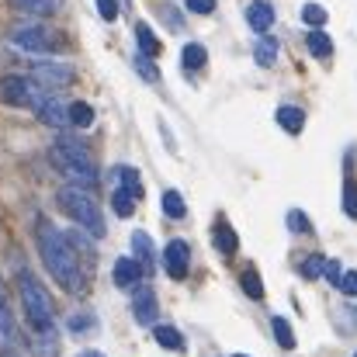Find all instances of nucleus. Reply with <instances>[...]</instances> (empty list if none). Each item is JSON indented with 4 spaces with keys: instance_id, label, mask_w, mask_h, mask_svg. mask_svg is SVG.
<instances>
[{
    "instance_id": "nucleus-1",
    "label": "nucleus",
    "mask_w": 357,
    "mask_h": 357,
    "mask_svg": "<svg viewBox=\"0 0 357 357\" xmlns=\"http://www.w3.org/2000/svg\"><path fill=\"white\" fill-rule=\"evenodd\" d=\"M38 253H42V264L45 271L66 288V291H84V267L77 260V246L70 243L66 233H59L49 219H38Z\"/></svg>"
},
{
    "instance_id": "nucleus-2",
    "label": "nucleus",
    "mask_w": 357,
    "mask_h": 357,
    "mask_svg": "<svg viewBox=\"0 0 357 357\" xmlns=\"http://www.w3.org/2000/svg\"><path fill=\"white\" fill-rule=\"evenodd\" d=\"M49 160H52V167H56L66 181H73V184H80V188H94V184H98V167H94V160H91V153H87V146H84L80 139L59 135V139L52 142V149H49Z\"/></svg>"
},
{
    "instance_id": "nucleus-3",
    "label": "nucleus",
    "mask_w": 357,
    "mask_h": 357,
    "mask_svg": "<svg viewBox=\"0 0 357 357\" xmlns=\"http://www.w3.org/2000/svg\"><path fill=\"white\" fill-rule=\"evenodd\" d=\"M17 295H21V305L28 312V323H31L35 337H56V309H52V298L42 288V281L35 274L21 271L17 274Z\"/></svg>"
},
{
    "instance_id": "nucleus-4",
    "label": "nucleus",
    "mask_w": 357,
    "mask_h": 357,
    "mask_svg": "<svg viewBox=\"0 0 357 357\" xmlns=\"http://www.w3.org/2000/svg\"><path fill=\"white\" fill-rule=\"evenodd\" d=\"M59 205H63V212L70 215V219H77L87 233L94 239H101L108 233V226H105V215H101V208H98V202L91 198V191L87 188H80V184H70L66 191H59Z\"/></svg>"
},
{
    "instance_id": "nucleus-5",
    "label": "nucleus",
    "mask_w": 357,
    "mask_h": 357,
    "mask_svg": "<svg viewBox=\"0 0 357 357\" xmlns=\"http://www.w3.org/2000/svg\"><path fill=\"white\" fill-rule=\"evenodd\" d=\"M10 45L21 49V52H31V56H52V52L63 45V38H59V31H52L49 24L28 21V24H17V28L10 31Z\"/></svg>"
},
{
    "instance_id": "nucleus-6",
    "label": "nucleus",
    "mask_w": 357,
    "mask_h": 357,
    "mask_svg": "<svg viewBox=\"0 0 357 357\" xmlns=\"http://www.w3.org/2000/svg\"><path fill=\"white\" fill-rule=\"evenodd\" d=\"M0 98H3L7 105H14V108L38 112V108L49 101V91H45L35 77H17V73H10V77H3V84H0Z\"/></svg>"
},
{
    "instance_id": "nucleus-7",
    "label": "nucleus",
    "mask_w": 357,
    "mask_h": 357,
    "mask_svg": "<svg viewBox=\"0 0 357 357\" xmlns=\"http://www.w3.org/2000/svg\"><path fill=\"white\" fill-rule=\"evenodd\" d=\"M163 271L174 281H184L188 278V271H191V246L184 239H170L163 246Z\"/></svg>"
},
{
    "instance_id": "nucleus-8",
    "label": "nucleus",
    "mask_w": 357,
    "mask_h": 357,
    "mask_svg": "<svg viewBox=\"0 0 357 357\" xmlns=\"http://www.w3.org/2000/svg\"><path fill=\"white\" fill-rule=\"evenodd\" d=\"M132 316L139 326H156V316H160V302L153 295V288H139L135 298H132Z\"/></svg>"
},
{
    "instance_id": "nucleus-9",
    "label": "nucleus",
    "mask_w": 357,
    "mask_h": 357,
    "mask_svg": "<svg viewBox=\"0 0 357 357\" xmlns=\"http://www.w3.org/2000/svg\"><path fill=\"white\" fill-rule=\"evenodd\" d=\"M31 77H35L38 84L56 87V84H70V80L77 77V70H73V66H63V63H35V66H31Z\"/></svg>"
},
{
    "instance_id": "nucleus-10",
    "label": "nucleus",
    "mask_w": 357,
    "mask_h": 357,
    "mask_svg": "<svg viewBox=\"0 0 357 357\" xmlns=\"http://www.w3.org/2000/svg\"><path fill=\"white\" fill-rule=\"evenodd\" d=\"M142 274H146V271H142V264H139L135 257H119V260H115V271H112V281H115L119 288H132V284H139Z\"/></svg>"
},
{
    "instance_id": "nucleus-11",
    "label": "nucleus",
    "mask_w": 357,
    "mask_h": 357,
    "mask_svg": "<svg viewBox=\"0 0 357 357\" xmlns=\"http://www.w3.org/2000/svg\"><path fill=\"white\" fill-rule=\"evenodd\" d=\"M35 115L45 121V125H52V128H66V125H70V105H63L59 98L49 94V101H45Z\"/></svg>"
},
{
    "instance_id": "nucleus-12",
    "label": "nucleus",
    "mask_w": 357,
    "mask_h": 357,
    "mask_svg": "<svg viewBox=\"0 0 357 357\" xmlns=\"http://www.w3.org/2000/svg\"><path fill=\"white\" fill-rule=\"evenodd\" d=\"M17 344V330H14V316H10V305H7V288L0 281V347H14Z\"/></svg>"
},
{
    "instance_id": "nucleus-13",
    "label": "nucleus",
    "mask_w": 357,
    "mask_h": 357,
    "mask_svg": "<svg viewBox=\"0 0 357 357\" xmlns=\"http://www.w3.org/2000/svg\"><path fill=\"white\" fill-rule=\"evenodd\" d=\"M246 24L253 28V31H267L271 24H274V7L267 3V0H253L250 7H246Z\"/></svg>"
},
{
    "instance_id": "nucleus-14",
    "label": "nucleus",
    "mask_w": 357,
    "mask_h": 357,
    "mask_svg": "<svg viewBox=\"0 0 357 357\" xmlns=\"http://www.w3.org/2000/svg\"><path fill=\"white\" fill-rule=\"evenodd\" d=\"M278 125L288 132V135H298L305 128V112L298 105H281L278 108Z\"/></svg>"
},
{
    "instance_id": "nucleus-15",
    "label": "nucleus",
    "mask_w": 357,
    "mask_h": 357,
    "mask_svg": "<svg viewBox=\"0 0 357 357\" xmlns=\"http://www.w3.org/2000/svg\"><path fill=\"white\" fill-rule=\"evenodd\" d=\"M132 250H135V260L142 264V271L146 274H153V239H149V233H142V229H135L132 233Z\"/></svg>"
},
{
    "instance_id": "nucleus-16",
    "label": "nucleus",
    "mask_w": 357,
    "mask_h": 357,
    "mask_svg": "<svg viewBox=\"0 0 357 357\" xmlns=\"http://www.w3.org/2000/svg\"><path fill=\"white\" fill-rule=\"evenodd\" d=\"M181 63H184L188 73H198V70L208 63V49H205L202 42H188V45L181 49Z\"/></svg>"
},
{
    "instance_id": "nucleus-17",
    "label": "nucleus",
    "mask_w": 357,
    "mask_h": 357,
    "mask_svg": "<svg viewBox=\"0 0 357 357\" xmlns=\"http://www.w3.org/2000/svg\"><path fill=\"white\" fill-rule=\"evenodd\" d=\"M212 243H215V250H219V253L233 257V253H236V246H239V236H236V229H233L229 222H219V226L212 229Z\"/></svg>"
},
{
    "instance_id": "nucleus-18",
    "label": "nucleus",
    "mask_w": 357,
    "mask_h": 357,
    "mask_svg": "<svg viewBox=\"0 0 357 357\" xmlns=\"http://www.w3.org/2000/svg\"><path fill=\"white\" fill-rule=\"evenodd\" d=\"M305 49H309L316 59H330V56H333V38H330L326 31L312 28V31L305 35Z\"/></svg>"
},
{
    "instance_id": "nucleus-19",
    "label": "nucleus",
    "mask_w": 357,
    "mask_h": 357,
    "mask_svg": "<svg viewBox=\"0 0 357 357\" xmlns=\"http://www.w3.org/2000/svg\"><path fill=\"white\" fill-rule=\"evenodd\" d=\"M153 337H156V344L167 347V351H181V347H184L181 330H174V326H167V323H156V326H153Z\"/></svg>"
},
{
    "instance_id": "nucleus-20",
    "label": "nucleus",
    "mask_w": 357,
    "mask_h": 357,
    "mask_svg": "<svg viewBox=\"0 0 357 357\" xmlns=\"http://www.w3.org/2000/svg\"><path fill=\"white\" fill-rule=\"evenodd\" d=\"M17 10L31 14V17H45V14H56L59 10V0H10Z\"/></svg>"
},
{
    "instance_id": "nucleus-21",
    "label": "nucleus",
    "mask_w": 357,
    "mask_h": 357,
    "mask_svg": "<svg viewBox=\"0 0 357 357\" xmlns=\"http://www.w3.org/2000/svg\"><path fill=\"white\" fill-rule=\"evenodd\" d=\"M135 42H139V49H142V56H160V38L153 35V28L142 21V24H135Z\"/></svg>"
},
{
    "instance_id": "nucleus-22",
    "label": "nucleus",
    "mask_w": 357,
    "mask_h": 357,
    "mask_svg": "<svg viewBox=\"0 0 357 357\" xmlns=\"http://www.w3.org/2000/svg\"><path fill=\"white\" fill-rule=\"evenodd\" d=\"M278 38H271V35H264L260 42H257V49H253V59L260 63V66H274V59H278Z\"/></svg>"
},
{
    "instance_id": "nucleus-23",
    "label": "nucleus",
    "mask_w": 357,
    "mask_h": 357,
    "mask_svg": "<svg viewBox=\"0 0 357 357\" xmlns=\"http://www.w3.org/2000/svg\"><path fill=\"white\" fill-rule=\"evenodd\" d=\"M271 330H274V340L284 347V351H295V333H291V323L284 316H274L271 319Z\"/></svg>"
},
{
    "instance_id": "nucleus-24",
    "label": "nucleus",
    "mask_w": 357,
    "mask_h": 357,
    "mask_svg": "<svg viewBox=\"0 0 357 357\" xmlns=\"http://www.w3.org/2000/svg\"><path fill=\"white\" fill-rule=\"evenodd\" d=\"M70 125L73 128H91L94 125V108L87 101H73L70 105Z\"/></svg>"
},
{
    "instance_id": "nucleus-25",
    "label": "nucleus",
    "mask_w": 357,
    "mask_h": 357,
    "mask_svg": "<svg viewBox=\"0 0 357 357\" xmlns=\"http://www.w3.org/2000/svg\"><path fill=\"white\" fill-rule=\"evenodd\" d=\"M239 284H243V291H246L253 302H260V298H264V281H260V274H257L253 267H246V271L239 274Z\"/></svg>"
},
{
    "instance_id": "nucleus-26",
    "label": "nucleus",
    "mask_w": 357,
    "mask_h": 357,
    "mask_svg": "<svg viewBox=\"0 0 357 357\" xmlns=\"http://www.w3.org/2000/svg\"><path fill=\"white\" fill-rule=\"evenodd\" d=\"M115 177H119V188H125L128 195H135V198H142L146 191H142V181H139V174L132 170V167H119L115 170Z\"/></svg>"
},
{
    "instance_id": "nucleus-27",
    "label": "nucleus",
    "mask_w": 357,
    "mask_h": 357,
    "mask_svg": "<svg viewBox=\"0 0 357 357\" xmlns=\"http://www.w3.org/2000/svg\"><path fill=\"white\" fill-rule=\"evenodd\" d=\"M135 205H139V198H135V195H128L125 188H115V195H112V208L119 212L121 219H128V215L135 212Z\"/></svg>"
},
{
    "instance_id": "nucleus-28",
    "label": "nucleus",
    "mask_w": 357,
    "mask_h": 357,
    "mask_svg": "<svg viewBox=\"0 0 357 357\" xmlns=\"http://www.w3.org/2000/svg\"><path fill=\"white\" fill-rule=\"evenodd\" d=\"M163 212L170 215V219H184L188 215V205H184V198H181V191H163Z\"/></svg>"
},
{
    "instance_id": "nucleus-29",
    "label": "nucleus",
    "mask_w": 357,
    "mask_h": 357,
    "mask_svg": "<svg viewBox=\"0 0 357 357\" xmlns=\"http://www.w3.org/2000/svg\"><path fill=\"white\" fill-rule=\"evenodd\" d=\"M298 274H302L305 281H316V278H323V274H326V257H319V253L305 257V260H302V267H298Z\"/></svg>"
},
{
    "instance_id": "nucleus-30",
    "label": "nucleus",
    "mask_w": 357,
    "mask_h": 357,
    "mask_svg": "<svg viewBox=\"0 0 357 357\" xmlns=\"http://www.w3.org/2000/svg\"><path fill=\"white\" fill-rule=\"evenodd\" d=\"M344 212H347V219H357V181L351 174L344 181Z\"/></svg>"
},
{
    "instance_id": "nucleus-31",
    "label": "nucleus",
    "mask_w": 357,
    "mask_h": 357,
    "mask_svg": "<svg viewBox=\"0 0 357 357\" xmlns=\"http://www.w3.org/2000/svg\"><path fill=\"white\" fill-rule=\"evenodd\" d=\"M302 21H305L309 28H323V24H326V7L305 3V7H302Z\"/></svg>"
},
{
    "instance_id": "nucleus-32",
    "label": "nucleus",
    "mask_w": 357,
    "mask_h": 357,
    "mask_svg": "<svg viewBox=\"0 0 357 357\" xmlns=\"http://www.w3.org/2000/svg\"><path fill=\"white\" fill-rule=\"evenodd\" d=\"M135 70H139V77H142L146 84H160V70H156L153 56H139V59H135Z\"/></svg>"
},
{
    "instance_id": "nucleus-33",
    "label": "nucleus",
    "mask_w": 357,
    "mask_h": 357,
    "mask_svg": "<svg viewBox=\"0 0 357 357\" xmlns=\"http://www.w3.org/2000/svg\"><path fill=\"white\" fill-rule=\"evenodd\" d=\"M288 229H291V233H312V222L305 219V212L291 208V212H288Z\"/></svg>"
},
{
    "instance_id": "nucleus-34",
    "label": "nucleus",
    "mask_w": 357,
    "mask_h": 357,
    "mask_svg": "<svg viewBox=\"0 0 357 357\" xmlns=\"http://www.w3.org/2000/svg\"><path fill=\"white\" fill-rule=\"evenodd\" d=\"M160 14H163L167 28H174V31H181V28H184V17H181V10H174L170 3H163V7H160Z\"/></svg>"
},
{
    "instance_id": "nucleus-35",
    "label": "nucleus",
    "mask_w": 357,
    "mask_h": 357,
    "mask_svg": "<svg viewBox=\"0 0 357 357\" xmlns=\"http://www.w3.org/2000/svg\"><path fill=\"white\" fill-rule=\"evenodd\" d=\"M330 284H337L340 288V281H344V267H340V260H326V274H323Z\"/></svg>"
},
{
    "instance_id": "nucleus-36",
    "label": "nucleus",
    "mask_w": 357,
    "mask_h": 357,
    "mask_svg": "<svg viewBox=\"0 0 357 357\" xmlns=\"http://www.w3.org/2000/svg\"><path fill=\"white\" fill-rule=\"evenodd\" d=\"M98 14L105 21H115L119 17V0H98Z\"/></svg>"
},
{
    "instance_id": "nucleus-37",
    "label": "nucleus",
    "mask_w": 357,
    "mask_h": 357,
    "mask_svg": "<svg viewBox=\"0 0 357 357\" xmlns=\"http://www.w3.org/2000/svg\"><path fill=\"white\" fill-rule=\"evenodd\" d=\"M94 326V316H73L70 319V333H87Z\"/></svg>"
},
{
    "instance_id": "nucleus-38",
    "label": "nucleus",
    "mask_w": 357,
    "mask_h": 357,
    "mask_svg": "<svg viewBox=\"0 0 357 357\" xmlns=\"http://www.w3.org/2000/svg\"><path fill=\"white\" fill-rule=\"evenodd\" d=\"M188 10L191 14H212L215 10V0H188Z\"/></svg>"
},
{
    "instance_id": "nucleus-39",
    "label": "nucleus",
    "mask_w": 357,
    "mask_h": 357,
    "mask_svg": "<svg viewBox=\"0 0 357 357\" xmlns=\"http://www.w3.org/2000/svg\"><path fill=\"white\" fill-rule=\"evenodd\" d=\"M340 291H344V295H357V271H344Z\"/></svg>"
},
{
    "instance_id": "nucleus-40",
    "label": "nucleus",
    "mask_w": 357,
    "mask_h": 357,
    "mask_svg": "<svg viewBox=\"0 0 357 357\" xmlns=\"http://www.w3.org/2000/svg\"><path fill=\"white\" fill-rule=\"evenodd\" d=\"M80 357H105V354H101V351H84Z\"/></svg>"
},
{
    "instance_id": "nucleus-41",
    "label": "nucleus",
    "mask_w": 357,
    "mask_h": 357,
    "mask_svg": "<svg viewBox=\"0 0 357 357\" xmlns=\"http://www.w3.org/2000/svg\"><path fill=\"white\" fill-rule=\"evenodd\" d=\"M233 357H246V354H233Z\"/></svg>"
},
{
    "instance_id": "nucleus-42",
    "label": "nucleus",
    "mask_w": 357,
    "mask_h": 357,
    "mask_svg": "<svg viewBox=\"0 0 357 357\" xmlns=\"http://www.w3.org/2000/svg\"><path fill=\"white\" fill-rule=\"evenodd\" d=\"M354 357H357V354H354Z\"/></svg>"
}]
</instances>
